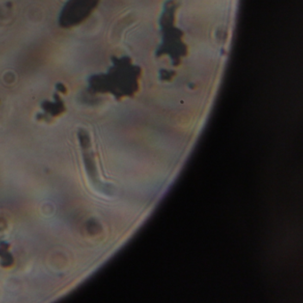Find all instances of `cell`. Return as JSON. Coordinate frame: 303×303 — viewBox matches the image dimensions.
I'll use <instances>...</instances> for the list:
<instances>
[{
	"instance_id": "cell-1",
	"label": "cell",
	"mask_w": 303,
	"mask_h": 303,
	"mask_svg": "<svg viewBox=\"0 0 303 303\" xmlns=\"http://www.w3.org/2000/svg\"><path fill=\"white\" fill-rule=\"evenodd\" d=\"M101 0H68L60 13L61 28L70 29L84 22L93 14Z\"/></svg>"
},
{
	"instance_id": "cell-2",
	"label": "cell",
	"mask_w": 303,
	"mask_h": 303,
	"mask_svg": "<svg viewBox=\"0 0 303 303\" xmlns=\"http://www.w3.org/2000/svg\"><path fill=\"white\" fill-rule=\"evenodd\" d=\"M42 107L45 112H48L50 114L52 115H56V114H60L65 109L63 101L59 95L56 94L54 95V101L50 102V101H45L43 102Z\"/></svg>"
}]
</instances>
